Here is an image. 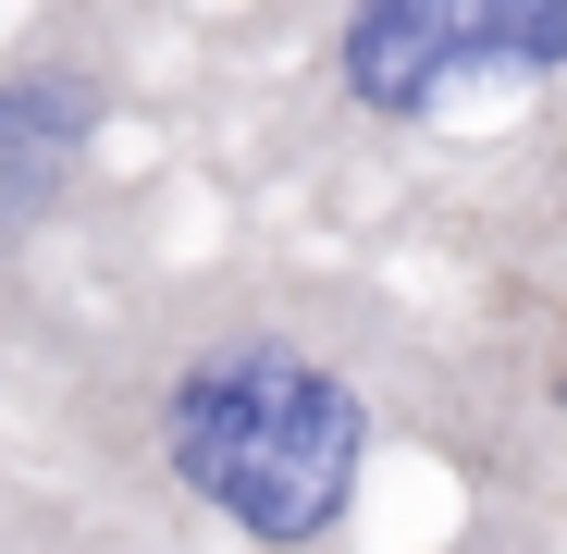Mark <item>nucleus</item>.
<instances>
[{
	"label": "nucleus",
	"mask_w": 567,
	"mask_h": 554,
	"mask_svg": "<svg viewBox=\"0 0 567 554\" xmlns=\"http://www.w3.org/2000/svg\"><path fill=\"white\" fill-rule=\"evenodd\" d=\"M420 296L309 234L62 247L0 284V443L136 518L161 554H370L408 443Z\"/></svg>",
	"instance_id": "f257e3e1"
},
{
	"label": "nucleus",
	"mask_w": 567,
	"mask_h": 554,
	"mask_svg": "<svg viewBox=\"0 0 567 554\" xmlns=\"http://www.w3.org/2000/svg\"><path fill=\"white\" fill-rule=\"evenodd\" d=\"M567 86V0H223L148 86L173 185L235 234H358L468 112Z\"/></svg>",
	"instance_id": "f03ea898"
},
{
	"label": "nucleus",
	"mask_w": 567,
	"mask_h": 554,
	"mask_svg": "<svg viewBox=\"0 0 567 554\" xmlns=\"http://www.w3.org/2000/svg\"><path fill=\"white\" fill-rule=\"evenodd\" d=\"M383 234L420 259L408 443L456 481V505L567 518V86L432 148Z\"/></svg>",
	"instance_id": "7ed1b4c3"
},
{
	"label": "nucleus",
	"mask_w": 567,
	"mask_h": 554,
	"mask_svg": "<svg viewBox=\"0 0 567 554\" xmlns=\"http://www.w3.org/2000/svg\"><path fill=\"white\" fill-rule=\"evenodd\" d=\"M185 0H25L0 25V284L112 222V148L148 124Z\"/></svg>",
	"instance_id": "20e7f679"
},
{
	"label": "nucleus",
	"mask_w": 567,
	"mask_h": 554,
	"mask_svg": "<svg viewBox=\"0 0 567 554\" xmlns=\"http://www.w3.org/2000/svg\"><path fill=\"white\" fill-rule=\"evenodd\" d=\"M0 554H161V542L100 493H74L62 469H38L25 443H0Z\"/></svg>",
	"instance_id": "39448f33"
},
{
	"label": "nucleus",
	"mask_w": 567,
	"mask_h": 554,
	"mask_svg": "<svg viewBox=\"0 0 567 554\" xmlns=\"http://www.w3.org/2000/svg\"><path fill=\"white\" fill-rule=\"evenodd\" d=\"M432 554H567V518L555 505H456V530Z\"/></svg>",
	"instance_id": "423d86ee"
}]
</instances>
